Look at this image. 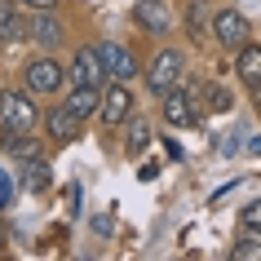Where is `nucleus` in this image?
Returning <instances> with one entry per match:
<instances>
[{
    "label": "nucleus",
    "instance_id": "11",
    "mask_svg": "<svg viewBox=\"0 0 261 261\" xmlns=\"http://www.w3.org/2000/svg\"><path fill=\"white\" fill-rule=\"evenodd\" d=\"M44 128H49V138H58V142H75V138H80V128H84V120H80V115H71L67 107H54L49 115H44Z\"/></svg>",
    "mask_w": 261,
    "mask_h": 261
},
{
    "label": "nucleus",
    "instance_id": "23",
    "mask_svg": "<svg viewBox=\"0 0 261 261\" xmlns=\"http://www.w3.org/2000/svg\"><path fill=\"white\" fill-rule=\"evenodd\" d=\"M18 5H27V9H58V0H18Z\"/></svg>",
    "mask_w": 261,
    "mask_h": 261
},
{
    "label": "nucleus",
    "instance_id": "7",
    "mask_svg": "<svg viewBox=\"0 0 261 261\" xmlns=\"http://www.w3.org/2000/svg\"><path fill=\"white\" fill-rule=\"evenodd\" d=\"M164 120L173 128H186V124L199 120V107H195V84L191 89H168L164 93Z\"/></svg>",
    "mask_w": 261,
    "mask_h": 261
},
{
    "label": "nucleus",
    "instance_id": "21",
    "mask_svg": "<svg viewBox=\"0 0 261 261\" xmlns=\"http://www.w3.org/2000/svg\"><path fill=\"white\" fill-rule=\"evenodd\" d=\"M239 226H244V230H261V199H252V204L239 213Z\"/></svg>",
    "mask_w": 261,
    "mask_h": 261
},
{
    "label": "nucleus",
    "instance_id": "2",
    "mask_svg": "<svg viewBox=\"0 0 261 261\" xmlns=\"http://www.w3.org/2000/svg\"><path fill=\"white\" fill-rule=\"evenodd\" d=\"M181 67H186V62H181L177 49H160L155 62L146 67V84H151V93L164 97L168 89H177V84H181Z\"/></svg>",
    "mask_w": 261,
    "mask_h": 261
},
{
    "label": "nucleus",
    "instance_id": "13",
    "mask_svg": "<svg viewBox=\"0 0 261 261\" xmlns=\"http://www.w3.org/2000/svg\"><path fill=\"white\" fill-rule=\"evenodd\" d=\"M97 102H102V89H89V84H75V89L62 97V107H67L71 115H80V120L97 115Z\"/></svg>",
    "mask_w": 261,
    "mask_h": 261
},
{
    "label": "nucleus",
    "instance_id": "16",
    "mask_svg": "<svg viewBox=\"0 0 261 261\" xmlns=\"http://www.w3.org/2000/svg\"><path fill=\"white\" fill-rule=\"evenodd\" d=\"M0 146L14 155V160H36V155H40V142L31 138V133H5Z\"/></svg>",
    "mask_w": 261,
    "mask_h": 261
},
{
    "label": "nucleus",
    "instance_id": "14",
    "mask_svg": "<svg viewBox=\"0 0 261 261\" xmlns=\"http://www.w3.org/2000/svg\"><path fill=\"white\" fill-rule=\"evenodd\" d=\"M234 54H239V80L248 84V89H257L261 84V44H244V49H234Z\"/></svg>",
    "mask_w": 261,
    "mask_h": 261
},
{
    "label": "nucleus",
    "instance_id": "18",
    "mask_svg": "<svg viewBox=\"0 0 261 261\" xmlns=\"http://www.w3.org/2000/svg\"><path fill=\"white\" fill-rule=\"evenodd\" d=\"M0 36H5V40H18V36H27V22L14 14V5H9V0H0Z\"/></svg>",
    "mask_w": 261,
    "mask_h": 261
},
{
    "label": "nucleus",
    "instance_id": "22",
    "mask_svg": "<svg viewBox=\"0 0 261 261\" xmlns=\"http://www.w3.org/2000/svg\"><path fill=\"white\" fill-rule=\"evenodd\" d=\"M14 204V181H9V173L0 168V208H9Z\"/></svg>",
    "mask_w": 261,
    "mask_h": 261
},
{
    "label": "nucleus",
    "instance_id": "3",
    "mask_svg": "<svg viewBox=\"0 0 261 261\" xmlns=\"http://www.w3.org/2000/svg\"><path fill=\"white\" fill-rule=\"evenodd\" d=\"M133 115V93H128V84L115 80L102 89V102H97V120H102V128H120L124 120Z\"/></svg>",
    "mask_w": 261,
    "mask_h": 261
},
{
    "label": "nucleus",
    "instance_id": "15",
    "mask_svg": "<svg viewBox=\"0 0 261 261\" xmlns=\"http://www.w3.org/2000/svg\"><path fill=\"white\" fill-rule=\"evenodd\" d=\"M128 138H124V151H128V160H133V155H142L146 151V146H151V124L142 120V115H128Z\"/></svg>",
    "mask_w": 261,
    "mask_h": 261
},
{
    "label": "nucleus",
    "instance_id": "5",
    "mask_svg": "<svg viewBox=\"0 0 261 261\" xmlns=\"http://www.w3.org/2000/svg\"><path fill=\"white\" fill-rule=\"evenodd\" d=\"M97 58L107 67V80H133L138 75V58H133V49H124L120 40H102L97 44Z\"/></svg>",
    "mask_w": 261,
    "mask_h": 261
},
{
    "label": "nucleus",
    "instance_id": "9",
    "mask_svg": "<svg viewBox=\"0 0 261 261\" xmlns=\"http://www.w3.org/2000/svg\"><path fill=\"white\" fill-rule=\"evenodd\" d=\"M27 36L40 49H58L62 44V18L54 14V9H36V14L27 18Z\"/></svg>",
    "mask_w": 261,
    "mask_h": 261
},
{
    "label": "nucleus",
    "instance_id": "6",
    "mask_svg": "<svg viewBox=\"0 0 261 261\" xmlns=\"http://www.w3.org/2000/svg\"><path fill=\"white\" fill-rule=\"evenodd\" d=\"M71 80L89 84V89H107V67H102V58H97V44L75 49V58H71Z\"/></svg>",
    "mask_w": 261,
    "mask_h": 261
},
{
    "label": "nucleus",
    "instance_id": "25",
    "mask_svg": "<svg viewBox=\"0 0 261 261\" xmlns=\"http://www.w3.org/2000/svg\"><path fill=\"white\" fill-rule=\"evenodd\" d=\"M248 151H252V155H261V138H252V142H248Z\"/></svg>",
    "mask_w": 261,
    "mask_h": 261
},
{
    "label": "nucleus",
    "instance_id": "28",
    "mask_svg": "<svg viewBox=\"0 0 261 261\" xmlns=\"http://www.w3.org/2000/svg\"><path fill=\"white\" fill-rule=\"evenodd\" d=\"M0 44H5V36H0Z\"/></svg>",
    "mask_w": 261,
    "mask_h": 261
},
{
    "label": "nucleus",
    "instance_id": "8",
    "mask_svg": "<svg viewBox=\"0 0 261 261\" xmlns=\"http://www.w3.org/2000/svg\"><path fill=\"white\" fill-rule=\"evenodd\" d=\"M27 89L31 93H58L62 89V62L58 58H36V62H27Z\"/></svg>",
    "mask_w": 261,
    "mask_h": 261
},
{
    "label": "nucleus",
    "instance_id": "26",
    "mask_svg": "<svg viewBox=\"0 0 261 261\" xmlns=\"http://www.w3.org/2000/svg\"><path fill=\"white\" fill-rule=\"evenodd\" d=\"M252 97H257V115H261V84H257V89H252Z\"/></svg>",
    "mask_w": 261,
    "mask_h": 261
},
{
    "label": "nucleus",
    "instance_id": "12",
    "mask_svg": "<svg viewBox=\"0 0 261 261\" xmlns=\"http://www.w3.org/2000/svg\"><path fill=\"white\" fill-rule=\"evenodd\" d=\"M195 107L199 111H208V115H226V111L234 107V97L226 93V89H221V84H195Z\"/></svg>",
    "mask_w": 261,
    "mask_h": 261
},
{
    "label": "nucleus",
    "instance_id": "27",
    "mask_svg": "<svg viewBox=\"0 0 261 261\" xmlns=\"http://www.w3.org/2000/svg\"><path fill=\"white\" fill-rule=\"evenodd\" d=\"M0 239H5V230H0Z\"/></svg>",
    "mask_w": 261,
    "mask_h": 261
},
{
    "label": "nucleus",
    "instance_id": "1",
    "mask_svg": "<svg viewBox=\"0 0 261 261\" xmlns=\"http://www.w3.org/2000/svg\"><path fill=\"white\" fill-rule=\"evenodd\" d=\"M36 124H40V111L22 89L0 93V133H36Z\"/></svg>",
    "mask_w": 261,
    "mask_h": 261
},
{
    "label": "nucleus",
    "instance_id": "24",
    "mask_svg": "<svg viewBox=\"0 0 261 261\" xmlns=\"http://www.w3.org/2000/svg\"><path fill=\"white\" fill-rule=\"evenodd\" d=\"M138 177H142V181H155V177H160V168H155V164H142Z\"/></svg>",
    "mask_w": 261,
    "mask_h": 261
},
{
    "label": "nucleus",
    "instance_id": "20",
    "mask_svg": "<svg viewBox=\"0 0 261 261\" xmlns=\"http://www.w3.org/2000/svg\"><path fill=\"white\" fill-rule=\"evenodd\" d=\"M186 27H191V40H204V36H208V18H204V9H199V0H191Z\"/></svg>",
    "mask_w": 261,
    "mask_h": 261
},
{
    "label": "nucleus",
    "instance_id": "19",
    "mask_svg": "<svg viewBox=\"0 0 261 261\" xmlns=\"http://www.w3.org/2000/svg\"><path fill=\"white\" fill-rule=\"evenodd\" d=\"M230 257H234V261H261V239H257V230H248L244 239L230 248Z\"/></svg>",
    "mask_w": 261,
    "mask_h": 261
},
{
    "label": "nucleus",
    "instance_id": "4",
    "mask_svg": "<svg viewBox=\"0 0 261 261\" xmlns=\"http://www.w3.org/2000/svg\"><path fill=\"white\" fill-rule=\"evenodd\" d=\"M208 31H213V36H217V44H221V49H230V54H234V49H244L248 36H252L248 18L239 14V9H221V14L213 18V27H208Z\"/></svg>",
    "mask_w": 261,
    "mask_h": 261
},
{
    "label": "nucleus",
    "instance_id": "17",
    "mask_svg": "<svg viewBox=\"0 0 261 261\" xmlns=\"http://www.w3.org/2000/svg\"><path fill=\"white\" fill-rule=\"evenodd\" d=\"M22 186L27 191H49V164H44L40 155L36 160H22Z\"/></svg>",
    "mask_w": 261,
    "mask_h": 261
},
{
    "label": "nucleus",
    "instance_id": "10",
    "mask_svg": "<svg viewBox=\"0 0 261 261\" xmlns=\"http://www.w3.org/2000/svg\"><path fill=\"white\" fill-rule=\"evenodd\" d=\"M133 18H138L142 27L151 31V36H164L173 27V14H168V0H138L133 5Z\"/></svg>",
    "mask_w": 261,
    "mask_h": 261
}]
</instances>
